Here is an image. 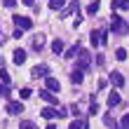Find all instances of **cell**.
<instances>
[{
    "label": "cell",
    "instance_id": "obj_16",
    "mask_svg": "<svg viewBox=\"0 0 129 129\" xmlns=\"http://www.w3.org/2000/svg\"><path fill=\"white\" fill-rule=\"evenodd\" d=\"M99 5H101V3H99V0H92V3L87 5V14H89V17H94V14L99 12Z\"/></svg>",
    "mask_w": 129,
    "mask_h": 129
},
{
    "label": "cell",
    "instance_id": "obj_20",
    "mask_svg": "<svg viewBox=\"0 0 129 129\" xmlns=\"http://www.w3.org/2000/svg\"><path fill=\"white\" fill-rule=\"evenodd\" d=\"M115 10H129V0H113Z\"/></svg>",
    "mask_w": 129,
    "mask_h": 129
},
{
    "label": "cell",
    "instance_id": "obj_19",
    "mask_svg": "<svg viewBox=\"0 0 129 129\" xmlns=\"http://www.w3.org/2000/svg\"><path fill=\"white\" fill-rule=\"evenodd\" d=\"M66 0H49V10H63Z\"/></svg>",
    "mask_w": 129,
    "mask_h": 129
},
{
    "label": "cell",
    "instance_id": "obj_30",
    "mask_svg": "<svg viewBox=\"0 0 129 129\" xmlns=\"http://www.w3.org/2000/svg\"><path fill=\"white\" fill-rule=\"evenodd\" d=\"M68 129H82V122H78V120H75V122H71V127Z\"/></svg>",
    "mask_w": 129,
    "mask_h": 129
},
{
    "label": "cell",
    "instance_id": "obj_10",
    "mask_svg": "<svg viewBox=\"0 0 129 129\" xmlns=\"http://www.w3.org/2000/svg\"><path fill=\"white\" fill-rule=\"evenodd\" d=\"M45 82H47V89H49V92H59V89H61V85H59L56 78H45Z\"/></svg>",
    "mask_w": 129,
    "mask_h": 129
},
{
    "label": "cell",
    "instance_id": "obj_26",
    "mask_svg": "<svg viewBox=\"0 0 129 129\" xmlns=\"http://www.w3.org/2000/svg\"><path fill=\"white\" fill-rule=\"evenodd\" d=\"M94 113H99V103L92 101V106H89V115H94Z\"/></svg>",
    "mask_w": 129,
    "mask_h": 129
},
{
    "label": "cell",
    "instance_id": "obj_11",
    "mask_svg": "<svg viewBox=\"0 0 129 129\" xmlns=\"http://www.w3.org/2000/svg\"><path fill=\"white\" fill-rule=\"evenodd\" d=\"M31 45H33V49H35V52H40V49L45 47V35H35L33 40H31Z\"/></svg>",
    "mask_w": 129,
    "mask_h": 129
},
{
    "label": "cell",
    "instance_id": "obj_36",
    "mask_svg": "<svg viewBox=\"0 0 129 129\" xmlns=\"http://www.w3.org/2000/svg\"><path fill=\"white\" fill-rule=\"evenodd\" d=\"M47 129H56V127H54V124H47Z\"/></svg>",
    "mask_w": 129,
    "mask_h": 129
},
{
    "label": "cell",
    "instance_id": "obj_8",
    "mask_svg": "<svg viewBox=\"0 0 129 129\" xmlns=\"http://www.w3.org/2000/svg\"><path fill=\"white\" fill-rule=\"evenodd\" d=\"M40 115H42L45 120H54V117H56V106H47V108H42Z\"/></svg>",
    "mask_w": 129,
    "mask_h": 129
},
{
    "label": "cell",
    "instance_id": "obj_31",
    "mask_svg": "<svg viewBox=\"0 0 129 129\" xmlns=\"http://www.w3.org/2000/svg\"><path fill=\"white\" fill-rule=\"evenodd\" d=\"M96 63H99V66H103V63H106V59H103V54H96Z\"/></svg>",
    "mask_w": 129,
    "mask_h": 129
},
{
    "label": "cell",
    "instance_id": "obj_13",
    "mask_svg": "<svg viewBox=\"0 0 129 129\" xmlns=\"http://www.w3.org/2000/svg\"><path fill=\"white\" fill-rule=\"evenodd\" d=\"M108 106H110V108L120 106V94H117V92H110V94H108Z\"/></svg>",
    "mask_w": 129,
    "mask_h": 129
},
{
    "label": "cell",
    "instance_id": "obj_34",
    "mask_svg": "<svg viewBox=\"0 0 129 129\" xmlns=\"http://www.w3.org/2000/svg\"><path fill=\"white\" fill-rule=\"evenodd\" d=\"M21 35H24V31H21V28H17V31H14V35H12V38H17V40H19Z\"/></svg>",
    "mask_w": 129,
    "mask_h": 129
},
{
    "label": "cell",
    "instance_id": "obj_35",
    "mask_svg": "<svg viewBox=\"0 0 129 129\" xmlns=\"http://www.w3.org/2000/svg\"><path fill=\"white\" fill-rule=\"evenodd\" d=\"M3 42H5V38H3V33H0V45H3Z\"/></svg>",
    "mask_w": 129,
    "mask_h": 129
},
{
    "label": "cell",
    "instance_id": "obj_17",
    "mask_svg": "<svg viewBox=\"0 0 129 129\" xmlns=\"http://www.w3.org/2000/svg\"><path fill=\"white\" fill-rule=\"evenodd\" d=\"M52 52H54V54H61V52H63V40L56 38V40L52 42Z\"/></svg>",
    "mask_w": 129,
    "mask_h": 129
},
{
    "label": "cell",
    "instance_id": "obj_23",
    "mask_svg": "<svg viewBox=\"0 0 129 129\" xmlns=\"http://www.w3.org/2000/svg\"><path fill=\"white\" fill-rule=\"evenodd\" d=\"M19 129H38L31 120H24V122H19Z\"/></svg>",
    "mask_w": 129,
    "mask_h": 129
},
{
    "label": "cell",
    "instance_id": "obj_24",
    "mask_svg": "<svg viewBox=\"0 0 129 129\" xmlns=\"http://www.w3.org/2000/svg\"><path fill=\"white\" fill-rule=\"evenodd\" d=\"M0 96H3V99H10V87H7V85H0Z\"/></svg>",
    "mask_w": 129,
    "mask_h": 129
},
{
    "label": "cell",
    "instance_id": "obj_1",
    "mask_svg": "<svg viewBox=\"0 0 129 129\" xmlns=\"http://www.w3.org/2000/svg\"><path fill=\"white\" fill-rule=\"evenodd\" d=\"M110 31L115 35H127L129 33V21H124L120 14H113L110 17Z\"/></svg>",
    "mask_w": 129,
    "mask_h": 129
},
{
    "label": "cell",
    "instance_id": "obj_12",
    "mask_svg": "<svg viewBox=\"0 0 129 129\" xmlns=\"http://www.w3.org/2000/svg\"><path fill=\"white\" fill-rule=\"evenodd\" d=\"M103 124L110 127V129H117V122H115V117H113L110 113H106V115H103Z\"/></svg>",
    "mask_w": 129,
    "mask_h": 129
},
{
    "label": "cell",
    "instance_id": "obj_6",
    "mask_svg": "<svg viewBox=\"0 0 129 129\" xmlns=\"http://www.w3.org/2000/svg\"><path fill=\"white\" fill-rule=\"evenodd\" d=\"M40 96H42V99H45V101H47L49 106H56V103H59V99H56V94H52L49 89H42V92H40Z\"/></svg>",
    "mask_w": 129,
    "mask_h": 129
},
{
    "label": "cell",
    "instance_id": "obj_33",
    "mask_svg": "<svg viewBox=\"0 0 129 129\" xmlns=\"http://www.w3.org/2000/svg\"><path fill=\"white\" fill-rule=\"evenodd\" d=\"M21 3H24L26 7H35V0H21Z\"/></svg>",
    "mask_w": 129,
    "mask_h": 129
},
{
    "label": "cell",
    "instance_id": "obj_21",
    "mask_svg": "<svg viewBox=\"0 0 129 129\" xmlns=\"http://www.w3.org/2000/svg\"><path fill=\"white\" fill-rule=\"evenodd\" d=\"M115 59H117V61H124V59H127V49H122V47L115 49Z\"/></svg>",
    "mask_w": 129,
    "mask_h": 129
},
{
    "label": "cell",
    "instance_id": "obj_32",
    "mask_svg": "<svg viewBox=\"0 0 129 129\" xmlns=\"http://www.w3.org/2000/svg\"><path fill=\"white\" fill-rule=\"evenodd\" d=\"M71 113H73L75 117H78V115H80V108H78V106H71Z\"/></svg>",
    "mask_w": 129,
    "mask_h": 129
},
{
    "label": "cell",
    "instance_id": "obj_3",
    "mask_svg": "<svg viewBox=\"0 0 129 129\" xmlns=\"http://www.w3.org/2000/svg\"><path fill=\"white\" fill-rule=\"evenodd\" d=\"M14 24H17V28H21V31H31L33 28V19L31 17H21V14H17V17H12Z\"/></svg>",
    "mask_w": 129,
    "mask_h": 129
},
{
    "label": "cell",
    "instance_id": "obj_28",
    "mask_svg": "<svg viewBox=\"0 0 129 129\" xmlns=\"http://www.w3.org/2000/svg\"><path fill=\"white\" fill-rule=\"evenodd\" d=\"M106 42H108V31L103 28V31H101V45H106Z\"/></svg>",
    "mask_w": 129,
    "mask_h": 129
},
{
    "label": "cell",
    "instance_id": "obj_14",
    "mask_svg": "<svg viewBox=\"0 0 129 129\" xmlns=\"http://www.w3.org/2000/svg\"><path fill=\"white\" fill-rule=\"evenodd\" d=\"M82 78H85V75H82V71H80V68H75V71L71 73V82H75V85H80V82H82Z\"/></svg>",
    "mask_w": 129,
    "mask_h": 129
},
{
    "label": "cell",
    "instance_id": "obj_5",
    "mask_svg": "<svg viewBox=\"0 0 129 129\" xmlns=\"http://www.w3.org/2000/svg\"><path fill=\"white\" fill-rule=\"evenodd\" d=\"M7 113H10V115L24 113V103H21V101H10V103H7Z\"/></svg>",
    "mask_w": 129,
    "mask_h": 129
},
{
    "label": "cell",
    "instance_id": "obj_2",
    "mask_svg": "<svg viewBox=\"0 0 129 129\" xmlns=\"http://www.w3.org/2000/svg\"><path fill=\"white\" fill-rule=\"evenodd\" d=\"M89 66H92V54H89L87 49H80V52H78V61H75V68L87 71Z\"/></svg>",
    "mask_w": 129,
    "mask_h": 129
},
{
    "label": "cell",
    "instance_id": "obj_25",
    "mask_svg": "<svg viewBox=\"0 0 129 129\" xmlns=\"http://www.w3.org/2000/svg\"><path fill=\"white\" fill-rule=\"evenodd\" d=\"M120 129H129V113L122 117V122H120Z\"/></svg>",
    "mask_w": 129,
    "mask_h": 129
},
{
    "label": "cell",
    "instance_id": "obj_7",
    "mask_svg": "<svg viewBox=\"0 0 129 129\" xmlns=\"http://www.w3.org/2000/svg\"><path fill=\"white\" fill-rule=\"evenodd\" d=\"M110 82H113V85H115L117 89H120V87H124V78H122V73L113 71V73H110Z\"/></svg>",
    "mask_w": 129,
    "mask_h": 129
},
{
    "label": "cell",
    "instance_id": "obj_27",
    "mask_svg": "<svg viewBox=\"0 0 129 129\" xmlns=\"http://www.w3.org/2000/svg\"><path fill=\"white\" fill-rule=\"evenodd\" d=\"M31 94H33V92H31V89H21V92H19V96H21V99H28V96H31Z\"/></svg>",
    "mask_w": 129,
    "mask_h": 129
},
{
    "label": "cell",
    "instance_id": "obj_9",
    "mask_svg": "<svg viewBox=\"0 0 129 129\" xmlns=\"http://www.w3.org/2000/svg\"><path fill=\"white\" fill-rule=\"evenodd\" d=\"M12 61L17 63V66H21V63L26 61V52H24V49H14V54H12Z\"/></svg>",
    "mask_w": 129,
    "mask_h": 129
},
{
    "label": "cell",
    "instance_id": "obj_29",
    "mask_svg": "<svg viewBox=\"0 0 129 129\" xmlns=\"http://www.w3.org/2000/svg\"><path fill=\"white\" fill-rule=\"evenodd\" d=\"M3 5H5V7H10V10H12V7L17 5V0H3Z\"/></svg>",
    "mask_w": 129,
    "mask_h": 129
},
{
    "label": "cell",
    "instance_id": "obj_18",
    "mask_svg": "<svg viewBox=\"0 0 129 129\" xmlns=\"http://www.w3.org/2000/svg\"><path fill=\"white\" fill-rule=\"evenodd\" d=\"M89 40H92L94 47H96V45H101V31H92V33H89Z\"/></svg>",
    "mask_w": 129,
    "mask_h": 129
},
{
    "label": "cell",
    "instance_id": "obj_22",
    "mask_svg": "<svg viewBox=\"0 0 129 129\" xmlns=\"http://www.w3.org/2000/svg\"><path fill=\"white\" fill-rule=\"evenodd\" d=\"M0 82H3V85H10V73L3 71V68H0Z\"/></svg>",
    "mask_w": 129,
    "mask_h": 129
},
{
    "label": "cell",
    "instance_id": "obj_4",
    "mask_svg": "<svg viewBox=\"0 0 129 129\" xmlns=\"http://www.w3.org/2000/svg\"><path fill=\"white\" fill-rule=\"evenodd\" d=\"M31 75H33L35 80H40V78H47V75H49V66H47V63H38V66L33 68V71H31Z\"/></svg>",
    "mask_w": 129,
    "mask_h": 129
},
{
    "label": "cell",
    "instance_id": "obj_15",
    "mask_svg": "<svg viewBox=\"0 0 129 129\" xmlns=\"http://www.w3.org/2000/svg\"><path fill=\"white\" fill-rule=\"evenodd\" d=\"M78 52H80V45L75 42V47H68V49L63 52V56H66V59H75V54H78Z\"/></svg>",
    "mask_w": 129,
    "mask_h": 129
}]
</instances>
